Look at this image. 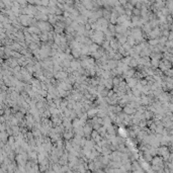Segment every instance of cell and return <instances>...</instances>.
Segmentation results:
<instances>
[{
	"label": "cell",
	"mask_w": 173,
	"mask_h": 173,
	"mask_svg": "<svg viewBox=\"0 0 173 173\" xmlns=\"http://www.w3.org/2000/svg\"><path fill=\"white\" fill-rule=\"evenodd\" d=\"M131 36L136 40V42H141L143 40V32H142V29L141 28H138V27H135L131 30Z\"/></svg>",
	"instance_id": "6da1fadb"
},
{
	"label": "cell",
	"mask_w": 173,
	"mask_h": 173,
	"mask_svg": "<svg viewBox=\"0 0 173 173\" xmlns=\"http://www.w3.org/2000/svg\"><path fill=\"white\" fill-rule=\"evenodd\" d=\"M52 25L50 22H47V21H44V20H40L38 22V27L42 30V31H51L53 28H52Z\"/></svg>",
	"instance_id": "7a4b0ae2"
},
{
	"label": "cell",
	"mask_w": 173,
	"mask_h": 173,
	"mask_svg": "<svg viewBox=\"0 0 173 173\" xmlns=\"http://www.w3.org/2000/svg\"><path fill=\"white\" fill-rule=\"evenodd\" d=\"M124 112L125 113H127V114H134V113H136L137 112V108L136 107H134L133 105H131L130 103H128V104L125 106V108H124Z\"/></svg>",
	"instance_id": "3957f363"
},
{
	"label": "cell",
	"mask_w": 173,
	"mask_h": 173,
	"mask_svg": "<svg viewBox=\"0 0 173 173\" xmlns=\"http://www.w3.org/2000/svg\"><path fill=\"white\" fill-rule=\"evenodd\" d=\"M157 152H158V154H159V155L164 156V158H165V159H167V158L170 156L169 150H168L166 147H161V148H159V149L157 150Z\"/></svg>",
	"instance_id": "277c9868"
},
{
	"label": "cell",
	"mask_w": 173,
	"mask_h": 173,
	"mask_svg": "<svg viewBox=\"0 0 173 173\" xmlns=\"http://www.w3.org/2000/svg\"><path fill=\"white\" fill-rule=\"evenodd\" d=\"M116 27H117V32L118 33H126L128 31V27L125 24H118Z\"/></svg>",
	"instance_id": "5b68a950"
},
{
	"label": "cell",
	"mask_w": 173,
	"mask_h": 173,
	"mask_svg": "<svg viewBox=\"0 0 173 173\" xmlns=\"http://www.w3.org/2000/svg\"><path fill=\"white\" fill-rule=\"evenodd\" d=\"M110 15H111V12L108 10V9H104L103 10V12H102V16L104 17L105 19H110Z\"/></svg>",
	"instance_id": "8992f818"
},
{
	"label": "cell",
	"mask_w": 173,
	"mask_h": 173,
	"mask_svg": "<svg viewBox=\"0 0 173 173\" xmlns=\"http://www.w3.org/2000/svg\"><path fill=\"white\" fill-rule=\"evenodd\" d=\"M151 64L153 65V67H154V68H157V67H159L160 61H159L158 59H156V58H153V59L151 60Z\"/></svg>",
	"instance_id": "52a82bcc"
},
{
	"label": "cell",
	"mask_w": 173,
	"mask_h": 173,
	"mask_svg": "<svg viewBox=\"0 0 173 173\" xmlns=\"http://www.w3.org/2000/svg\"><path fill=\"white\" fill-rule=\"evenodd\" d=\"M119 133H120V136L123 137V138H126L128 136V134L126 133V131L124 129H119Z\"/></svg>",
	"instance_id": "ba28073f"
},
{
	"label": "cell",
	"mask_w": 173,
	"mask_h": 173,
	"mask_svg": "<svg viewBox=\"0 0 173 173\" xmlns=\"http://www.w3.org/2000/svg\"><path fill=\"white\" fill-rule=\"evenodd\" d=\"M133 13H134V15H141V9L136 7L133 9Z\"/></svg>",
	"instance_id": "9c48e42d"
},
{
	"label": "cell",
	"mask_w": 173,
	"mask_h": 173,
	"mask_svg": "<svg viewBox=\"0 0 173 173\" xmlns=\"http://www.w3.org/2000/svg\"><path fill=\"white\" fill-rule=\"evenodd\" d=\"M168 39H169L170 41H173V32H172V31L170 32V34H169V37H168Z\"/></svg>",
	"instance_id": "30bf717a"
},
{
	"label": "cell",
	"mask_w": 173,
	"mask_h": 173,
	"mask_svg": "<svg viewBox=\"0 0 173 173\" xmlns=\"http://www.w3.org/2000/svg\"><path fill=\"white\" fill-rule=\"evenodd\" d=\"M169 29H170V31H172V32H173V23H171V24H170V28H169Z\"/></svg>",
	"instance_id": "8fae6325"
}]
</instances>
